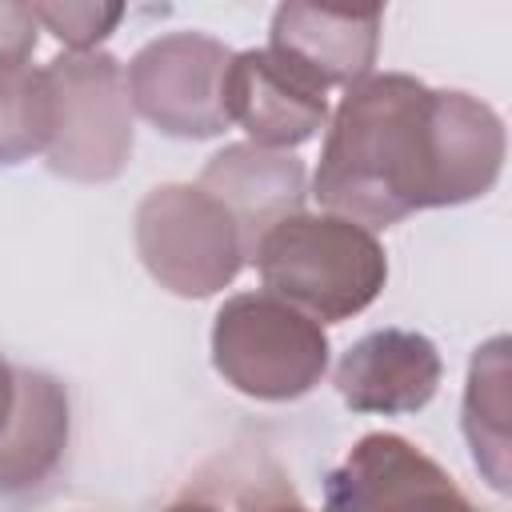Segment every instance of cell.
<instances>
[{
	"label": "cell",
	"instance_id": "6da1fadb",
	"mask_svg": "<svg viewBox=\"0 0 512 512\" xmlns=\"http://www.w3.org/2000/svg\"><path fill=\"white\" fill-rule=\"evenodd\" d=\"M504 152V120L480 96L372 72L344 88L332 112L312 196L324 212L376 232L424 208L488 196Z\"/></svg>",
	"mask_w": 512,
	"mask_h": 512
},
{
	"label": "cell",
	"instance_id": "7a4b0ae2",
	"mask_svg": "<svg viewBox=\"0 0 512 512\" xmlns=\"http://www.w3.org/2000/svg\"><path fill=\"white\" fill-rule=\"evenodd\" d=\"M264 292L320 324L360 316L388 284V256L376 232L332 212L276 220L252 248Z\"/></svg>",
	"mask_w": 512,
	"mask_h": 512
},
{
	"label": "cell",
	"instance_id": "3957f363",
	"mask_svg": "<svg viewBox=\"0 0 512 512\" xmlns=\"http://www.w3.org/2000/svg\"><path fill=\"white\" fill-rule=\"evenodd\" d=\"M328 360L324 324L272 292H236L212 316V368L252 400L284 404L308 396L324 380Z\"/></svg>",
	"mask_w": 512,
	"mask_h": 512
},
{
	"label": "cell",
	"instance_id": "277c9868",
	"mask_svg": "<svg viewBox=\"0 0 512 512\" xmlns=\"http://www.w3.org/2000/svg\"><path fill=\"white\" fill-rule=\"evenodd\" d=\"M136 256L148 276L184 300L228 288L248 264L236 220L200 184H160L136 204Z\"/></svg>",
	"mask_w": 512,
	"mask_h": 512
},
{
	"label": "cell",
	"instance_id": "5b68a950",
	"mask_svg": "<svg viewBox=\"0 0 512 512\" xmlns=\"http://www.w3.org/2000/svg\"><path fill=\"white\" fill-rule=\"evenodd\" d=\"M56 92V128L48 168L76 184L116 180L136 144L124 64L112 52H60L48 64Z\"/></svg>",
	"mask_w": 512,
	"mask_h": 512
},
{
	"label": "cell",
	"instance_id": "8992f818",
	"mask_svg": "<svg viewBox=\"0 0 512 512\" xmlns=\"http://www.w3.org/2000/svg\"><path fill=\"white\" fill-rule=\"evenodd\" d=\"M232 48L204 32H164L124 68L132 112L176 140H212L228 120L224 76Z\"/></svg>",
	"mask_w": 512,
	"mask_h": 512
},
{
	"label": "cell",
	"instance_id": "52a82bcc",
	"mask_svg": "<svg viewBox=\"0 0 512 512\" xmlns=\"http://www.w3.org/2000/svg\"><path fill=\"white\" fill-rule=\"evenodd\" d=\"M320 512H480L424 448L396 432L360 436L324 480Z\"/></svg>",
	"mask_w": 512,
	"mask_h": 512
},
{
	"label": "cell",
	"instance_id": "ba28073f",
	"mask_svg": "<svg viewBox=\"0 0 512 512\" xmlns=\"http://www.w3.org/2000/svg\"><path fill=\"white\" fill-rule=\"evenodd\" d=\"M228 120L248 132V144L292 152L308 144L328 120V92L312 84L284 56L264 48L232 52L224 76Z\"/></svg>",
	"mask_w": 512,
	"mask_h": 512
},
{
	"label": "cell",
	"instance_id": "9c48e42d",
	"mask_svg": "<svg viewBox=\"0 0 512 512\" xmlns=\"http://www.w3.org/2000/svg\"><path fill=\"white\" fill-rule=\"evenodd\" d=\"M444 380V360L424 332L376 328L344 348L332 384L352 412L408 416L420 412Z\"/></svg>",
	"mask_w": 512,
	"mask_h": 512
},
{
	"label": "cell",
	"instance_id": "30bf717a",
	"mask_svg": "<svg viewBox=\"0 0 512 512\" xmlns=\"http://www.w3.org/2000/svg\"><path fill=\"white\" fill-rule=\"evenodd\" d=\"M380 8H328V4H280L272 12L268 48L300 68L312 84L352 88L372 76L380 52Z\"/></svg>",
	"mask_w": 512,
	"mask_h": 512
},
{
	"label": "cell",
	"instance_id": "8fae6325",
	"mask_svg": "<svg viewBox=\"0 0 512 512\" xmlns=\"http://www.w3.org/2000/svg\"><path fill=\"white\" fill-rule=\"evenodd\" d=\"M196 184L212 200H220L224 212L236 220L244 256L252 260V248L276 220L304 212L308 168L296 152H272L244 140V144H224L216 156H208Z\"/></svg>",
	"mask_w": 512,
	"mask_h": 512
},
{
	"label": "cell",
	"instance_id": "7c38bea8",
	"mask_svg": "<svg viewBox=\"0 0 512 512\" xmlns=\"http://www.w3.org/2000/svg\"><path fill=\"white\" fill-rule=\"evenodd\" d=\"M68 392L56 376L16 368V408L0 436V496L40 488L68 448Z\"/></svg>",
	"mask_w": 512,
	"mask_h": 512
},
{
	"label": "cell",
	"instance_id": "4fadbf2b",
	"mask_svg": "<svg viewBox=\"0 0 512 512\" xmlns=\"http://www.w3.org/2000/svg\"><path fill=\"white\" fill-rule=\"evenodd\" d=\"M512 404H508V336H492L472 352L464 384V440L472 464L488 488L508 492V448H512Z\"/></svg>",
	"mask_w": 512,
	"mask_h": 512
},
{
	"label": "cell",
	"instance_id": "5bb4252c",
	"mask_svg": "<svg viewBox=\"0 0 512 512\" xmlns=\"http://www.w3.org/2000/svg\"><path fill=\"white\" fill-rule=\"evenodd\" d=\"M56 128V92L48 68L0 64V168L48 152Z\"/></svg>",
	"mask_w": 512,
	"mask_h": 512
},
{
	"label": "cell",
	"instance_id": "9a60e30c",
	"mask_svg": "<svg viewBox=\"0 0 512 512\" xmlns=\"http://www.w3.org/2000/svg\"><path fill=\"white\" fill-rule=\"evenodd\" d=\"M32 16L68 52H96V44L108 40L116 32V24L124 20V4H108V0H48V4H32Z\"/></svg>",
	"mask_w": 512,
	"mask_h": 512
},
{
	"label": "cell",
	"instance_id": "2e32d148",
	"mask_svg": "<svg viewBox=\"0 0 512 512\" xmlns=\"http://www.w3.org/2000/svg\"><path fill=\"white\" fill-rule=\"evenodd\" d=\"M36 40H40V24L32 16V4L0 0V64L32 60Z\"/></svg>",
	"mask_w": 512,
	"mask_h": 512
},
{
	"label": "cell",
	"instance_id": "e0dca14e",
	"mask_svg": "<svg viewBox=\"0 0 512 512\" xmlns=\"http://www.w3.org/2000/svg\"><path fill=\"white\" fill-rule=\"evenodd\" d=\"M240 512H312L284 480H264L240 492Z\"/></svg>",
	"mask_w": 512,
	"mask_h": 512
},
{
	"label": "cell",
	"instance_id": "ac0fdd59",
	"mask_svg": "<svg viewBox=\"0 0 512 512\" xmlns=\"http://www.w3.org/2000/svg\"><path fill=\"white\" fill-rule=\"evenodd\" d=\"M12 408H16V368L0 356V436L12 420Z\"/></svg>",
	"mask_w": 512,
	"mask_h": 512
},
{
	"label": "cell",
	"instance_id": "d6986e66",
	"mask_svg": "<svg viewBox=\"0 0 512 512\" xmlns=\"http://www.w3.org/2000/svg\"><path fill=\"white\" fill-rule=\"evenodd\" d=\"M164 512H224V508H216V504H208V500H176V504H168Z\"/></svg>",
	"mask_w": 512,
	"mask_h": 512
}]
</instances>
